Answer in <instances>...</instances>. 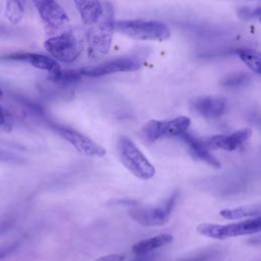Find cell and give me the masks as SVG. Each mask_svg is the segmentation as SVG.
I'll list each match as a JSON object with an SVG mask.
<instances>
[{
	"mask_svg": "<svg viewBox=\"0 0 261 261\" xmlns=\"http://www.w3.org/2000/svg\"><path fill=\"white\" fill-rule=\"evenodd\" d=\"M114 32L138 41H165L170 37L168 25L158 20H114Z\"/></svg>",
	"mask_w": 261,
	"mask_h": 261,
	"instance_id": "1",
	"label": "cell"
},
{
	"mask_svg": "<svg viewBox=\"0 0 261 261\" xmlns=\"http://www.w3.org/2000/svg\"><path fill=\"white\" fill-rule=\"evenodd\" d=\"M102 5L103 13L99 20L92 24L88 34V51L93 58L103 57L108 53L114 33L113 7L109 2H105Z\"/></svg>",
	"mask_w": 261,
	"mask_h": 261,
	"instance_id": "2",
	"label": "cell"
},
{
	"mask_svg": "<svg viewBox=\"0 0 261 261\" xmlns=\"http://www.w3.org/2000/svg\"><path fill=\"white\" fill-rule=\"evenodd\" d=\"M121 163L136 177L148 180L155 175V167L128 138L121 136L117 143Z\"/></svg>",
	"mask_w": 261,
	"mask_h": 261,
	"instance_id": "3",
	"label": "cell"
},
{
	"mask_svg": "<svg viewBox=\"0 0 261 261\" xmlns=\"http://www.w3.org/2000/svg\"><path fill=\"white\" fill-rule=\"evenodd\" d=\"M261 229V218L260 216L252 219L244 220L237 223L230 224H217V223H201L197 227V231L204 237L214 240H225L228 238L247 236L259 232Z\"/></svg>",
	"mask_w": 261,
	"mask_h": 261,
	"instance_id": "4",
	"label": "cell"
},
{
	"mask_svg": "<svg viewBox=\"0 0 261 261\" xmlns=\"http://www.w3.org/2000/svg\"><path fill=\"white\" fill-rule=\"evenodd\" d=\"M44 47L53 59L65 63L73 62L83 51L82 41L70 32L48 38L44 42Z\"/></svg>",
	"mask_w": 261,
	"mask_h": 261,
	"instance_id": "5",
	"label": "cell"
},
{
	"mask_svg": "<svg viewBox=\"0 0 261 261\" xmlns=\"http://www.w3.org/2000/svg\"><path fill=\"white\" fill-rule=\"evenodd\" d=\"M191 125V119L187 116L180 115L167 120H149L142 127V135L144 139L153 143L161 138L179 137L188 130Z\"/></svg>",
	"mask_w": 261,
	"mask_h": 261,
	"instance_id": "6",
	"label": "cell"
},
{
	"mask_svg": "<svg viewBox=\"0 0 261 261\" xmlns=\"http://www.w3.org/2000/svg\"><path fill=\"white\" fill-rule=\"evenodd\" d=\"M177 198V192L157 207H132L128 215L133 220L144 226H163L168 223L172 208Z\"/></svg>",
	"mask_w": 261,
	"mask_h": 261,
	"instance_id": "7",
	"label": "cell"
},
{
	"mask_svg": "<svg viewBox=\"0 0 261 261\" xmlns=\"http://www.w3.org/2000/svg\"><path fill=\"white\" fill-rule=\"evenodd\" d=\"M141 67L140 61L133 57H119L100 63L95 66H87L80 69L82 75L90 77L103 76L116 72L135 71Z\"/></svg>",
	"mask_w": 261,
	"mask_h": 261,
	"instance_id": "8",
	"label": "cell"
},
{
	"mask_svg": "<svg viewBox=\"0 0 261 261\" xmlns=\"http://www.w3.org/2000/svg\"><path fill=\"white\" fill-rule=\"evenodd\" d=\"M43 21L52 29L62 30L69 24L65 10L56 0H32Z\"/></svg>",
	"mask_w": 261,
	"mask_h": 261,
	"instance_id": "9",
	"label": "cell"
},
{
	"mask_svg": "<svg viewBox=\"0 0 261 261\" xmlns=\"http://www.w3.org/2000/svg\"><path fill=\"white\" fill-rule=\"evenodd\" d=\"M58 133L83 155L89 157H103L106 154V150L102 146L75 129L58 127Z\"/></svg>",
	"mask_w": 261,
	"mask_h": 261,
	"instance_id": "10",
	"label": "cell"
},
{
	"mask_svg": "<svg viewBox=\"0 0 261 261\" xmlns=\"http://www.w3.org/2000/svg\"><path fill=\"white\" fill-rule=\"evenodd\" d=\"M226 99L222 96L207 95L195 98L191 102L192 109L207 119H216L226 110Z\"/></svg>",
	"mask_w": 261,
	"mask_h": 261,
	"instance_id": "11",
	"label": "cell"
},
{
	"mask_svg": "<svg viewBox=\"0 0 261 261\" xmlns=\"http://www.w3.org/2000/svg\"><path fill=\"white\" fill-rule=\"evenodd\" d=\"M251 135L252 129L249 127H245L233 132L230 135H215L209 138L205 144L208 149L233 151L238 149L242 144H244L247 140H249Z\"/></svg>",
	"mask_w": 261,
	"mask_h": 261,
	"instance_id": "12",
	"label": "cell"
},
{
	"mask_svg": "<svg viewBox=\"0 0 261 261\" xmlns=\"http://www.w3.org/2000/svg\"><path fill=\"white\" fill-rule=\"evenodd\" d=\"M8 59L21 61L24 63H28L38 69L46 70L50 73V75L57 73L61 68L58 64V62L53 59L52 57L39 54V53H32V52H20V53H14L8 56Z\"/></svg>",
	"mask_w": 261,
	"mask_h": 261,
	"instance_id": "13",
	"label": "cell"
},
{
	"mask_svg": "<svg viewBox=\"0 0 261 261\" xmlns=\"http://www.w3.org/2000/svg\"><path fill=\"white\" fill-rule=\"evenodd\" d=\"M179 137L187 144L190 154L195 159L203 161L214 168L220 167V162L209 152V149L207 148V146L204 142L195 138L194 136H192L191 134H189L187 132L181 134Z\"/></svg>",
	"mask_w": 261,
	"mask_h": 261,
	"instance_id": "14",
	"label": "cell"
},
{
	"mask_svg": "<svg viewBox=\"0 0 261 261\" xmlns=\"http://www.w3.org/2000/svg\"><path fill=\"white\" fill-rule=\"evenodd\" d=\"M73 3L85 24H94L103 13V5L100 0H73Z\"/></svg>",
	"mask_w": 261,
	"mask_h": 261,
	"instance_id": "15",
	"label": "cell"
},
{
	"mask_svg": "<svg viewBox=\"0 0 261 261\" xmlns=\"http://www.w3.org/2000/svg\"><path fill=\"white\" fill-rule=\"evenodd\" d=\"M172 241H173V237L171 234L162 233V234H158V236H155L146 240H142L136 243L132 247V250L137 255H144L155 249L165 247L171 244Z\"/></svg>",
	"mask_w": 261,
	"mask_h": 261,
	"instance_id": "16",
	"label": "cell"
},
{
	"mask_svg": "<svg viewBox=\"0 0 261 261\" xmlns=\"http://www.w3.org/2000/svg\"><path fill=\"white\" fill-rule=\"evenodd\" d=\"M261 207L259 204H251V205H244L236 208L230 209H223L219 212V214L229 220H238L242 218H249V217H257L260 216Z\"/></svg>",
	"mask_w": 261,
	"mask_h": 261,
	"instance_id": "17",
	"label": "cell"
},
{
	"mask_svg": "<svg viewBox=\"0 0 261 261\" xmlns=\"http://www.w3.org/2000/svg\"><path fill=\"white\" fill-rule=\"evenodd\" d=\"M24 4L25 0H6L4 16L10 23L16 24L22 19Z\"/></svg>",
	"mask_w": 261,
	"mask_h": 261,
	"instance_id": "18",
	"label": "cell"
},
{
	"mask_svg": "<svg viewBox=\"0 0 261 261\" xmlns=\"http://www.w3.org/2000/svg\"><path fill=\"white\" fill-rule=\"evenodd\" d=\"M239 58L255 73H260V53L252 49H239L236 52Z\"/></svg>",
	"mask_w": 261,
	"mask_h": 261,
	"instance_id": "19",
	"label": "cell"
},
{
	"mask_svg": "<svg viewBox=\"0 0 261 261\" xmlns=\"http://www.w3.org/2000/svg\"><path fill=\"white\" fill-rule=\"evenodd\" d=\"M82 76L83 75L81 74L80 70H72V69L62 70V69H60L57 73L50 75V80L57 84L66 85V84H72V83L79 82L82 79Z\"/></svg>",
	"mask_w": 261,
	"mask_h": 261,
	"instance_id": "20",
	"label": "cell"
},
{
	"mask_svg": "<svg viewBox=\"0 0 261 261\" xmlns=\"http://www.w3.org/2000/svg\"><path fill=\"white\" fill-rule=\"evenodd\" d=\"M248 80H249V76L246 73H243V72L232 73V74L226 75L221 81V85L227 88H237L244 85Z\"/></svg>",
	"mask_w": 261,
	"mask_h": 261,
	"instance_id": "21",
	"label": "cell"
},
{
	"mask_svg": "<svg viewBox=\"0 0 261 261\" xmlns=\"http://www.w3.org/2000/svg\"><path fill=\"white\" fill-rule=\"evenodd\" d=\"M240 17H243V18H251V17H259L260 16V8L257 7L255 10H251V9H248V8H242L238 11Z\"/></svg>",
	"mask_w": 261,
	"mask_h": 261,
	"instance_id": "22",
	"label": "cell"
},
{
	"mask_svg": "<svg viewBox=\"0 0 261 261\" xmlns=\"http://www.w3.org/2000/svg\"><path fill=\"white\" fill-rule=\"evenodd\" d=\"M125 257L121 254H109L99 257L96 261H124Z\"/></svg>",
	"mask_w": 261,
	"mask_h": 261,
	"instance_id": "23",
	"label": "cell"
},
{
	"mask_svg": "<svg viewBox=\"0 0 261 261\" xmlns=\"http://www.w3.org/2000/svg\"><path fill=\"white\" fill-rule=\"evenodd\" d=\"M9 125V113L0 106V127Z\"/></svg>",
	"mask_w": 261,
	"mask_h": 261,
	"instance_id": "24",
	"label": "cell"
},
{
	"mask_svg": "<svg viewBox=\"0 0 261 261\" xmlns=\"http://www.w3.org/2000/svg\"><path fill=\"white\" fill-rule=\"evenodd\" d=\"M3 96V92H2V90H1V88H0V98Z\"/></svg>",
	"mask_w": 261,
	"mask_h": 261,
	"instance_id": "25",
	"label": "cell"
},
{
	"mask_svg": "<svg viewBox=\"0 0 261 261\" xmlns=\"http://www.w3.org/2000/svg\"><path fill=\"white\" fill-rule=\"evenodd\" d=\"M135 261H145V260H143V259H140V260H135Z\"/></svg>",
	"mask_w": 261,
	"mask_h": 261,
	"instance_id": "26",
	"label": "cell"
},
{
	"mask_svg": "<svg viewBox=\"0 0 261 261\" xmlns=\"http://www.w3.org/2000/svg\"><path fill=\"white\" fill-rule=\"evenodd\" d=\"M193 261H197V260H193Z\"/></svg>",
	"mask_w": 261,
	"mask_h": 261,
	"instance_id": "27",
	"label": "cell"
}]
</instances>
